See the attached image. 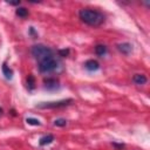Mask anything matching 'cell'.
<instances>
[{
    "label": "cell",
    "mask_w": 150,
    "mask_h": 150,
    "mask_svg": "<svg viewBox=\"0 0 150 150\" xmlns=\"http://www.w3.org/2000/svg\"><path fill=\"white\" fill-rule=\"evenodd\" d=\"M79 16L81 19V21H83L84 23L89 25V26H100L104 22V15L96 9H91V8H82L79 12Z\"/></svg>",
    "instance_id": "obj_1"
},
{
    "label": "cell",
    "mask_w": 150,
    "mask_h": 150,
    "mask_svg": "<svg viewBox=\"0 0 150 150\" xmlns=\"http://www.w3.org/2000/svg\"><path fill=\"white\" fill-rule=\"evenodd\" d=\"M36 61H38L39 70L41 73H52V71L56 70L57 67H59V61L55 57L53 50L50 53H48V54L39 57Z\"/></svg>",
    "instance_id": "obj_2"
},
{
    "label": "cell",
    "mask_w": 150,
    "mask_h": 150,
    "mask_svg": "<svg viewBox=\"0 0 150 150\" xmlns=\"http://www.w3.org/2000/svg\"><path fill=\"white\" fill-rule=\"evenodd\" d=\"M70 103H73L71 98H67V100H60V101H52V102H41L39 104H36V108L40 109H54V108H63L69 105Z\"/></svg>",
    "instance_id": "obj_3"
},
{
    "label": "cell",
    "mask_w": 150,
    "mask_h": 150,
    "mask_svg": "<svg viewBox=\"0 0 150 150\" xmlns=\"http://www.w3.org/2000/svg\"><path fill=\"white\" fill-rule=\"evenodd\" d=\"M52 50H53V49H50L49 47H47V46H45V45H34V46L32 47V55L38 60L39 57H41V56H43V55L50 53Z\"/></svg>",
    "instance_id": "obj_4"
},
{
    "label": "cell",
    "mask_w": 150,
    "mask_h": 150,
    "mask_svg": "<svg viewBox=\"0 0 150 150\" xmlns=\"http://www.w3.org/2000/svg\"><path fill=\"white\" fill-rule=\"evenodd\" d=\"M43 84H45V88L48 89V90H56L60 87L59 86V80L57 79H54V77L45 79Z\"/></svg>",
    "instance_id": "obj_5"
},
{
    "label": "cell",
    "mask_w": 150,
    "mask_h": 150,
    "mask_svg": "<svg viewBox=\"0 0 150 150\" xmlns=\"http://www.w3.org/2000/svg\"><path fill=\"white\" fill-rule=\"evenodd\" d=\"M117 49H118L122 54L128 55V54H130V52L132 50V46H131L130 43H128V42H123V43H118V45H117Z\"/></svg>",
    "instance_id": "obj_6"
},
{
    "label": "cell",
    "mask_w": 150,
    "mask_h": 150,
    "mask_svg": "<svg viewBox=\"0 0 150 150\" xmlns=\"http://www.w3.org/2000/svg\"><path fill=\"white\" fill-rule=\"evenodd\" d=\"M84 68L87 70H89V71H95V70H97L100 68V63L96 60H88L84 63Z\"/></svg>",
    "instance_id": "obj_7"
},
{
    "label": "cell",
    "mask_w": 150,
    "mask_h": 150,
    "mask_svg": "<svg viewBox=\"0 0 150 150\" xmlns=\"http://www.w3.org/2000/svg\"><path fill=\"white\" fill-rule=\"evenodd\" d=\"M132 81L136 83V84H144L146 82V77L145 75L143 74H135L134 77H132Z\"/></svg>",
    "instance_id": "obj_8"
},
{
    "label": "cell",
    "mask_w": 150,
    "mask_h": 150,
    "mask_svg": "<svg viewBox=\"0 0 150 150\" xmlns=\"http://www.w3.org/2000/svg\"><path fill=\"white\" fill-rule=\"evenodd\" d=\"M53 141H54V136H53V135H46V136H43V137H41V138H40L39 144L43 146V145L50 144Z\"/></svg>",
    "instance_id": "obj_9"
},
{
    "label": "cell",
    "mask_w": 150,
    "mask_h": 150,
    "mask_svg": "<svg viewBox=\"0 0 150 150\" xmlns=\"http://www.w3.org/2000/svg\"><path fill=\"white\" fill-rule=\"evenodd\" d=\"M2 74L5 75V77L6 79H12V76H13V71H12V69H9L8 68V66H7V63L6 62H4L2 63Z\"/></svg>",
    "instance_id": "obj_10"
},
{
    "label": "cell",
    "mask_w": 150,
    "mask_h": 150,
    "mask_svg": "<svg viewBox=\"0 0 150 150\" xmlns=\"http://www.w3.org/2000/svg\"><path fill=\"white\" fill-rule=\"evenodd\" d=\"M26 83H27V88H28V90H33V89L35 88V77H34V75L29 74V75L27 76V81H26Z\"/></svg>",
    "instance_id": "obj_11"
},
{
    "label": "cell",
    "mask_w": 150,
    "mask_h": 150,
    "mask_svg": "<svg viewBox=\"0 0 150 150\" xmlns=\"http://www.w3.org/2000/svg\"><path fill=\"white\" fill-rule=\"evenodd\" d=\"M95 53H96L98 56H103V55H105V53H107V47H105L104 45H97V46L95 47Z\"/></svg>",
    "instance_id": "obj_12"
},
{
    "label": "cell",
    "mask_w": 150,
    "mask_h": 150,
    "mask_svg": "<svg viewBox=\"0 0 150 150\" xmlns=\"http://www.w3.org/2000/svg\"><path fill=\"white\" fill-rule=\"evenodd\" d=\"M15 14L20 18H26L28 15V9H26L25 7H18L15 11Z\"/></svg>",
    "instance_id": "obj_13"
},
{
    "label": "cell",
    "mask_w": 150,
    "mask_h": 150,
    "mask_svg": "<svg viewBox=\"0 0 150 150\" xmlns=\"http://www.w3.org/2000/svg\"><path fill=\"white\" fill-rule=\"evenodd\" d=\"M26 123H28V124H30V125H40V124H41L39 120L33 118V117H27V118H26Z\"/></svg>",
    "instance_id": "obj_14"
},
{
    "label": "cell",
    "mask_w": 150,
    "mask_h": 150,
    "mask_svg": "<svg viewBox=\"0 0 150 150\" xmlns=\"http://www.w3.org/2000/svg\"><path fill=\"white\" fill-rule=\"evenodd\" d=\"M54 124H55L56 127H64V125L67 124V121H66L64 118H57V120L54 121Z\"/></svg>",
    "instance_id": "obj_15"
},
{
    "label": "cell",
    "mask_w": 150,
    "mask_h": 150,
    "mask_svg": "<svg viewBox=\"0 0 150 150\" xmlns=\"http://www.w3.org/2000/svg\"><path fill=\"white\" fill-rule=\"evenodd\" d=\"M68 54H69V49H60L59 50V55L62 56V57L68 56Z\"/></svg>",
    "instance_id": "obj_16"
},
{
    "label": "cell",
    "mask_w": 150,
    "mask_h": 150,
    "mask_svg": "<svg viewBox=\"0 0 150 150\" xmlns=\"http://www.w3.org/2000/svg\"><path fill=\"white\" fill-rule=\"evenodd\" d=\"M112 146L114 148H116L117 150H122V149H124V144H118V143H112Z\"/></svg>",
    "instance_id": "obj_17"
},
{
    "label": "cell",
    "mask_w": 150,
    "mask_h": 150,
    "mask_svg": "<svg viewBox=\"0 0 150 150\" xmlns=\"http://www.w3.org/2000/svg\"><path fill=\"white\" fill-rule=\"evenodd\" d=\"M7 4H9V5H20V1H7Z\"/></svg>",
    "instance_id": "obj_18"
},
{
    "label": "cell",
    "mask_w": 150,
    "mask_h": 150,
    "mask_svg": "<svg viewBox=\"0 0 150 150\" xmlns=\"http://www.w3.org/2000/svg\"><path fill=\"white\" fill-rule=\"evenodd\" d=\"M2 115V108H0V116Z\"/></svg>",
    "instance_id": "obj_19"
}]
</instances>
